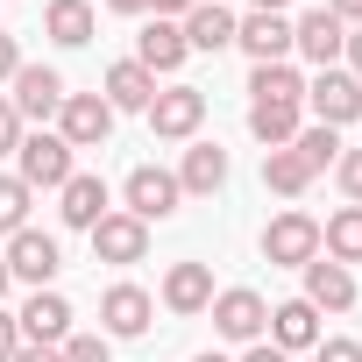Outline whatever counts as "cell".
Instances as JSON below:
<instances>
[{"label": "cell", "mask_w": 362, "mask_h": 362, "mask_svg": "<svg viewBox=\"0 0 362 362\" xmlns=\"http://www.w3.org/2000/svg\"><path fill=\"white\" fill-rule=\"evenodd\" d=\"M305 121H298V107H277V100H249V135L263 142V149H291V135H298Z\"/></svg>", "instance_id": "cb8c5ba5"}, {"label": "cell", "mask_w": 362, "mask_h": 362, "mask_svg": "<svg viewBox=\"0 0 362 362\" xmlns=\"http://www.w3.org/2000/svg\"><path fill=\"white\" fill-rule=\"evenodd\" d=\"M320 256H334V263H362V206H341V214L320 228Z\"/></svg>", "instance_id": "4316f807"}, {"label": "cell", "mask_w": 362, "mask_h": 362, "mask_svg": "<svg viewBox=\"0 0 362 362\" xmlns=\"http://www.w3.org/2000/svg\"><path fill=\"white\" fill-rule=\"evenodd\" d=\"M291 149H298L313 170H327V163L341 156V128H320V121H313V128H298V135H291Z\"/></svg>", "instance_id": "83f0119b"}, {"label": "cell", "mask_w": 362, "mask_h": 362, "mask_svg": "<svg viewBox=\"0 0 362 362\" xmlns=\"http://www.w3.org/2000/svg\"><path fill=\"white\" fill-rule=\"evenodd\" d=\"M305 107H313L320 128H348V121H362V78L334 64V71H320V78L305 86Z\"/></svg>", "instance_id": "5b68a950"}, {"label": "cell", "mask_w": 362, "mask_h": 362, "mask_svg": "<svg viewBox=\"0 0 362 362\" xmlns=\"http://www.w3.org/2000/svg\"><path fill=\"white\" fill-rule=\"evenodd\" d=\"M0 149H22V114H15L8 93H0Z\"/></svg>", "instance_id": "d6a6232c"}, {"label": "cell", "mask_w": 362, "mask_h": 362, "mask_svg": "<svg viewBox=\"0 0 362 362\" xmlns=\"http://www.w3.org/2000/svg\"><path fill=\"white\" fill-rule=\"evenodd\" d=\"M15 327H22V348H64L71 341V298L64 291H29Z\"/></svg>", "instance_id": "ba28073f"}, {"label": "cell", "mask_w": 362, "mask_h": 362, "mask_svg": "<svg viewBox=\"0 0 362 362\" xmlns=\"http://www.w3.org/2000/svg\"><path fill=\"white\" fill-rule=\"evenodd\" d=\"M242 362H291V355H284V348H270V341H249V355H242Z\"/></svg>", "instance_id": "74e56055"}, {"label": "cell", "mask_w": 362, "mask_h": 362, "mask_svg": "<svg viewBox=\"0 0 362 362\" xmlns=\"http://www.w3.org/2000/svg\"><path fill=\"white\" fill-rule=\"evenodd\" d=\"M57 355H64V362H114V341H107V334H71Z\"/></svg>", "instance_id": "f546056e"}, {"label": "cell", "mask_w": 362, "mask_h": 362, "mask_svg": "<svg viewBox=\"0 0 362 362\" xmlns=\"http://www.w3.org/2000/svg\"><path fill=\"white\" fill-rule=\"evenodd\" d=\"M327 15H341V22L355 29V22H362V0H327Z\"/></svg>", "instance_id": "f35d334b"}, {"label": "cell", "mask_w": 362, "mask_h": 362, "mask_svg": "<svg viewBox=\"0 0 362 362\" xmlns=\"http://www.w3.org/2000/svg\"><path fill=\"white\" fill-rule=\"evenodd\" d=\"M149 320H156V298L142 284H107V298H100V334L107 341H135V334H149Z\"/></svg>", "instance_id": "30bf717a"}, {"label": "cell", "mask_w": 362, "mask_h": 362, "mask_svg": "<svg viewBox=\"0 0 362 362\" xmlns=\"http://www.w3.org/2000/svg\"><path fill=\"white\" fill-rule=\"evenodd\" d=\"M270 348H284V355H298V348H320V313H313L305 298H284V305H270Z\"/></svg>", "instance_id": "44dd1931"}, {"label": "cell", "mask_w": 362, "mask_h": 362, "mask_svg": "<svg viewBox=\"0 0 362 362\" xmlns=\"http://www.w3.org/2000/svg\"><path fill=\"white\" fill-rule=\"evenodd\" d=\"M185 57H192V43H185V29H177V22H163V15H156V22H149V29L135 36V64H142L149 78H170V71L185 64Z\"/></svg>", "instance_id": "5bb4252c"}, {"label": "cell", "mask_w": 362, "mask_h": 362, "mask_svg": "<svg viewBox=\"0 0 362 362\" xmlns=\"http://www.w3.org/2000/svg\"><path fill=\"white\" fill-rule=\"evenodd\" d=\"M249 8H256V15H284V8H291V0H249Z\"/></svg>", "instance_id": "b9f144b4"}, {"label": "cell", "mask_w": 362, "mask_h": 362, "mask_svg": "<svg viewBox=\"0 0 362 362\" xmlns=\"http://www.w3.org/2000/svg\"><path fill=\"white\" fill-rule=\"evenodd\" d=\"M100 100L114 107V114H149V100H156V78L135 64V57H121L114 71H107V86H100Z\"/></svg>", "instance_id": "ffe728a7"}, {"label": "cell", "mask_w": 362, "mask_h": 362, "mask_svg": "<svg viewBox=\"0 0 362 362\" xmlns=\"http://www.w3.org/2000/svg\"><path fill=\"white\" fill-rule=\"evenodd\" d=\"M334 177H341L348 206H362V149H341V156H334Z\"/></svg>", "instance_id": "4dcf8cb0"}, {"label": "cell", "mask_w": 362, "mask_h": 362, "mask_svg": "<svg viewBox=\"0 0 362 362\" xmlns=\"http://www.w3.org/2000/svg\"><path fill=\"white\" fill-rule=\"evenodd\" d=\"M305 305L313 313H348L355 305V270L334 263V256H313L305 263Z\"/></svg>", "instance_id": "9a60e30c"}, {"label": "cell", "mask_w": 362, "mask_h": 362, "mask_svg": "<svg viewBox=\"0 0 362 362\" xmlns=\"http://www.w3.org/2000/svg\"><path fill=\"white\" fill-rule=\"evenodd\" d=\"M199 121H206V93H199V86H163V93L149 100V135H156V142H192Z\"/></svg>", "instance_id": "277c9868"}, {"label": "cell", "mask_w": 362, "mask_h": 362, "mask_svg": "<svg viewBox=\"0 0 362 362\" xmlns=\"http://www.w3.org/2000/svg\"><path fill=\"white\" fill-rule=\"evenodd\" d=\"M341 57H348V71H355V78H362V22H355V29H348V43H341Z\"/></svg>", "instance_id": "8d00e7d4"}, {"label": "cell", "mask_w": 362, "mask_h": 362, "mask_svg": "<svg viewBox=\"0 0 362 362\" xmlns=\"http://www.w3.org/2000/svg\"><path fill=\"white\" fill-rule=\"evenodd\" d=\"M93 256H100V263H142V256H149V228H142L135 214H107V221L93 228Z\"/></svg>", "instance_id": "2e32d148"}, {"label": "cell", "mask_w": 362, "mask_h": 362, "mask_svg": "<svg viewBox=\"0 0 362 362\" xmlns=\"http://www.w3.org/2000/svg\"><path fill=\"white\" fill-rule=\"evenodd\" d=\"M192 362H228V355H214V348H206V355H192Z\"/></svg>", "instance_id": "ee69618b"}, {"label": "cell", "mask_w": 362, "mask_h": 362, "mask_svg": "<svg viewBox=\"0 0 362 362\" xmlns=\"http://www.w3.org/2000/svg\"><path fill=\"white\" fill-rule=\"evenodd\" d=\"M114 15H149V0H107Z\"/></svg>", "instance_id": "60d3db41"}, {"label": "cell", "mask_w": 362, "mask_h": 362, "mask_svg": "<svg viewBox=\"0 0 362 362\" xmlns=\"http://www.w3.org/2000/svg\"><path fill=\"white\" fill-rule=\"evenodd\" d=\"M15 362H64V355H57V348H22Z\"/></svg>", "instance_id": "ab89813d"}, {"label": "cell", "mask_w": 362, "mask_h": 362, "mask_svg": "<svg viewBox=\"0 0 362 362\" xmlns=\"http://www.w3.org/2000/svg\"><path fill=\"white\" fill-rule=\"evenodd\" d=\"M313 362H362V341H348V334H320V348H313Z\"/></svg>", "instance_id": "1f68e13d"}, {"label": "cell", "mask_w": 362, "mask_h": 362, "mask_svg": "<svg viewBox=\"0 0 362 362\" xmlns=\"http://www.w3.org/2000/svg\"><path fill=\"white\" fill-rule=\"evenodd\" d=\"M22 355V327H15V313H0V362H15Z\"/></svg>", "instance_id": "e575fe53"}, {"label": "cell", "mask_w": 362, "mask_h": 362, "mask_svg": "<svg viewBox=\"0 0 362 362\" xmlns=\"http://www.w3.org/2000/svg\"><path fill=\"white\" fill-rule=\"evenodd\" d=\"M313 256H320V221H313V214H277V221L263 228V263L305 270Z\"/></svg>", "instance_id": "8992f818"}, {"label": "cell", "mask_w": 362, "mask_h": 362, "mask_svg": "<svg viewBox=\"0 0 362 362\" xmlns=\"http://www.w3.org/2000/svg\"><path fill=\"white\" fill-rule=\"evenodd\" d=\"M341 43H348V22H341V15H327V8H313V15H298V22H291V50H298L305 64H320V71H334V64H341Z\"/></svg>", "instance_id": "8fae6325"}, {"label": "cell", "mask_w": 362, "mask_h": 362, "mask_svg": "<svg viewBox=\"0 0 362 362\" xmlns=\"http://www.w3.org/2000/svg\"><path fill=\"white\" fill-rule=\"evenodd\" d=\"M313 177H320V170H313V163H305L298 149H263V185H270V192L298 199V192L313 185Z\"/></svg>", "instance_id": "d4e9b609"}, {"label": "cell", "mask_w": 362, "mask_h": 362, "mask_svg": "<svg viewBox=\"0 0 362 362\" xmlns=\"http://www.w3.org/2000/svg\"><path fill=\"white\" fill-rule=\"evenodd\" d=\"M29 185H22V177H0V235H22L29 228Z\"/></svg>", "instance_id": "f1b7e54d"}, {"label": "cell", "mask_w": 362, "mask_h": 362, "mask_svg": "<svg viewBox=\"0 0 362 362\" xmlns=\"http://www.w3.org/2000/svg\"><path fill=\"white\" fill-rule=\"evenodd\" d=\"M57 214H64V228H86V235H93V228L114 214V206H107V177H100V170H71L64 192H57Z\"/></svg>", "instance_id": "4fadbf2b"}, {"label": "cell", "mask_w": 362, "mask_h": 362, "mask_svg": "<svg viewBox=\"0 0 362 362\" xmlns=\"http://www.w3.org/2000/svg\"><path fill=\"white\" fill-rule=\"evenodd\" d=\"M93 0H50V8H43V36L50 43H64V50H86L93 43Z\"/></svg>", "instance_id": "7402d4cb"}, {"label": "cell", "mask_w": 362, "mask_h": 362, "mask_svg": "<svg viewBox=\"0 0 362 362\" xmlns=\"http://www.w3.org/2000/svg\"><path fill=\"white\" fill-rule=\"evenodd\" d=\"M249 100H277V107H305V78L291 64H256L249 71Z\"/></svg>", "instance_id": "484cf974"}, {"label": "cell", "mask_w": 362, "mask_h": 362, "mask_svg": "<svg viewBox=\"0 0 362 362\" xmlns=\"http://www.w3.org/2000/svg\"><path fill=\"white\" fill-rule=\"evenodd\" d=\"M64 270V249H57V235H43V228H22V235H8V277H22V284H36V291H50V277Z\"/></svg>", "instance_id": "52a82bcc"}, {"label": "cell", "mask_w": 362, "mask_h": 362, "mask_svg": "<svg viewBox=\"0 0 362 362\" xmlns=\"http://www.w3.org/2000/svg\"><path fill=\"white\" fill-rule=\"evenodd\" d=\"M57 135H64L71 149H100V142L114 135V107H107L100 93H64V107H57Z\"/></svg>", "instance_id": "9c48e42d"}, {"label": "cell", "mask_w": 362, "mask_h": 362, "mask_svg": "<svg viewBox=\"0 0 362 362\" xmlns=\"http://www.w3.org/2000/svg\"><path fill=\"white\" fill-rule=\"evenodd\" d=\"M177 29H185L192 50H235V15L221 8V0H199V8L177 22Z\"/></svg>", "instance_id": "603a6c76"}, {"label": "cell", "mask_w": 362, "mask_h": 362, "mask_svg": "<svg viewBox=\"0 0 362 362\" xmlns=\"http://www.w3.org/2000/svg\"><path fill=\"white\" fill-rule=\"evenodd\" d=\"M235 43H242L256 64H291V22H284V15H249V22H235Z\"/></svg>", "instance_id": "ac0fdd59"}, {"label": "cell", "mask_w": 362, "mask_h": 362, "mask_svg": "<svg viewBox=\"0 0 362 362\" xmlns=\"http://www.w3.org/2000/svg\"><path fill=\"white\" fill-rule=\"evenodd\" d=\"M121 199H128L121 214H135V221L149 228V221H170L185 192H177V170H163V163H135V170L121 177Z\"/></svg>", "instance_id": "7a4b0ae2"}, {"label": "cell", "mask_w": 362, "mask_h": 362, "mask_svg": "<svg viewBox=\"0 0 362 362\" xmlns=\"http://www.w3.org/2000/svg\"><path fill=\"white\" fill-rule=\"evenodd\" d=\"M15 71H22V50H15L8 29H0V86H15Z\"/></svg>", "instance_id": "836d02e7"}, {"label": "cell", "mask_w": 362, "mask_h": 362, "mask_svg": "<svg viewBox=\"0 0 362 362\" xmlns=\"http://www.w3.org/2000/svg\"><path fill=\"white\" fill-rule=\"evenodd\" d=\"M163 305L185 313V320L206 313V305H214V270H206V263H170V270H163Z\"/></svg>", "instance_id": "d6986e66"}, {"label": "cell", "mask_w": 362, "mask_h": 362, "mask_svg": "<svg viewBox=\"0 0 362 362\" xmlns=\"http://www.w3.org/2000/svg\"><path fill=\"white\" fill-rule=\"evenodd\" d=\"M149 8H156V15H163V22H185V15H192V8H199V0H149Z\"/></svg>", "instance_id": "d590c367"}, {"label": "cell", "mask_w": 362, "mask_h": 362, "mask_svg": "<svg viewBox=\"0 0 362 362\" xmlns=\"http://www.w3.org/2000/svg\"><path fill=\"white\" fill-rule=\"evenodd\" d=\"M8 100H15L22 121H57V107H64V71H50V64H22Z\"/></svg>", "instance_id": "7c38bea8"}, {"label": "cell", "mask_w": 362, "mask_h": 362, "mask_svg": "<svg viewBox=\"0 0 362 362\" xmlns=\"http://www.w3.org/2000/svg\"><path fill=\"white\" fill-rule=\"evenodd\" d=\"M214 334L221 341H263L270 334V305H263V291H249V284H228V291H214Z\"/></svg>", "instance_id": "3957f363"}, {"label": "cell", "mask_w": 362, "mask_h": 362, "mask_svg": "<svg viewBox=\"0 0 362 362\" xmlns=\"http://www.w3.org/2000/svg\"><path fill=\"white\" fill-rule=\"evenodd\" d=\"M71 156H78V149H71L64 135H50V128H43V135H22V149H15V177H22L29 192H64V177L78 170Z\"/></svg>", "instance_id": "6da1fadb"}, {"label": "cell", "mask_w": 362, "mask_h": 362, "mask_svg": "<svg viewBox=\"0 0 362 362\" xmlns=\"http://www.w3.org/2000/svg\"><path fill=\"white\" fill-rule=\"evenodd\" d=\"M8 284H15V277H8V256H0V298H8Z\"/></svg>", "instance_id": "7bdbcfd3"}, {"label": "cell", "mask_w": 362, "mask_h": 362, "mask_svg": "<svg viewBox=\"0 0 362 362\" xmlns=\"http://www.w3.org/2000/svg\"><path fill=\"white\" fill-rule=\"evenodd\" d=\"M228 185V149L221 142H192L185 163H177V192H192V199H214Z\"/></svg>", "instance_id": "e0dca14e"}]
</instances>
